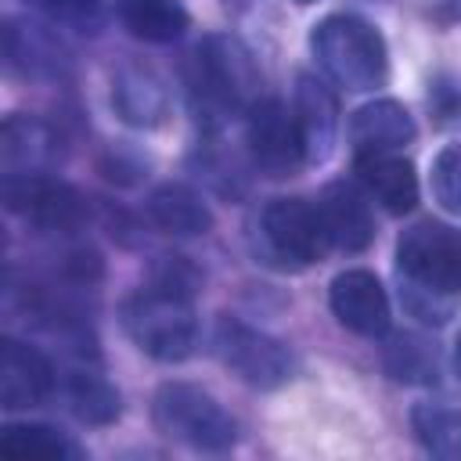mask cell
Wrapping results in <instances>:
<instances>
[{
  "mask_svg": "<svg viewBox=\"0 0 461 461\" xmlns=\"http://www.w3.org/2000/svg\"><path fill=\"white\" fill-rule=\"evenodd\" d=\"M353 169H357V184L385 212L403 216L418 205V173L400 151L396 155H353Z\"/></svg>",
  "mask_w": 461,
  "mask_h": 461,
  "instance_id": "15",
  "label": "cell"
},
{
  "mask_svg": "<svg viewBox=\"0 0 461 461\" xmlns=\"http://www.w3.org/2000/svg\"><path fill=\"white\" fill-rule=\"evenodd\" d=\"M187 94L198 122L205 126H223L227 119L245 115L259 101V68L252 50L230 32L205 36L187 65Z\"/></svg>",
  "mask_w": 461,
  "mask_h": 461,
  "instance_id": "2",
  "label": "cell"
},
{
  "mask_svg": "<svg viewBox=\"0 0 461 461\" xmlns=\"http://www.w3.org/2000/svg\"><path fill=\"white\" fill-rule=\"evenodd\" d=\"M58 158V133L32 115H7L0 126V166L7 173H47Z\"/></svg>",
  "mask_w": 461,
  "mask_h": 461,
  "instance_id": "17",
  "label": "cell"
},
{
  "mask_svg": "<svg viewBox=\"0 0 461 461\" xmlns=\"http://www.w3.org/2000/svg\"><path fill=\"white\" fill-rule=\"evenodd\" d=\"M429 180H432L436 202H439L447 212L461 216V140H457V144H447V148L432 158Z\"/></svg>",
  "mask_w": 461,
  "mask_h": 461,
  "instance_id": "26",
  "label": "cell"
},
{
  "mask_svg": "<svg viewBox=\"0 0 461 461\" xmlns=\"http://www.w3.org/2000/svg\"><path fill=\"white\" fill-rule=\"evenodd\" d=\"M68 411L86 425H112L119 418V393L97 371H72L65 382Z\"/></svg>",
  "mask_w": 461,
  "mask_h": 461,
  "instance_id": "24",
  "label": "cell"
},
{
  "mask_svg": "<svg viewBox=\"0 0 461 461\" xmlns=\"http://www.w3.org/2000/svg\"><path fill=\"white\" fill-rule=\"evenodd\" d=\"M0 457L4 461H65V457H79V447L50 425L11 421L0 429Z\"/></svg>",
  "mask_w": 461,
  "mask_h": 461,
  "instance_id": "23",
  "label": "cell"
},
{
  "mask_svg": "<svg viewBox=\"0 0 461 461\" xmlns=\"http://www.w3.org/2000/svg\"><path fill=\"white\" fill-rule=\"evenodd\" d=\"M310 50L321 72L349 94H367L389 76L385 40L360 14H328L317 22L310 32Z\"/></svg>",
  "mask_w": 461,
  "mask_h": 461,
  "instance_id": "4",
  "label": "cell"
},
{
  "mask_svg": "<svg viewBox=\"0 0 461 461\" xmlns=\"http://www.w3.org/2000/svg\"><path fill=\"white\" fill-rule=\"evenodd\" d=\"M115 14L122 29L144 43H173L191 25L180 0H115Z\"/></svg>",
  "mask_w": 461,
  "mask_h": 461,
  "instance_id": "22",
  "label": "cell"
},
{
  "mask_svg": "<svg viewBox=\"0 0 461 461\" xmlns=\"http://www.w3.org/2000/svg\"><path fill=\"white\" fill-rule=\"evenodd\" d=\"M414 439L443 461H461V400L454 396H429L411 411Z\"/></svg>",
  "mask_w": 461,
  "mask_h": 461,
  "instance_id": "20",
  "label": "cell"
},
{
  "mask_svg": "<svg viewBox=\"0 0 461 461\" xmlns=\"http://www.w3.org/2000/svg\"><path fill=\"white\" fill-rule=\"evenodd\" d=\"M317 209L328 230L331 249L339 252H364L375 241V216L367 191L353 180H331L317 194Z\"/></svg>",
  "mask_w": 461,
  "mask_h": 461,
  "instance_id": "12",
  "label": "cell"
},
{
  "mask_svg": "<svg viewBox=\"0 0 461 461\" xmlns=\"http://www.w3.org/2000/svg\"><path fill=\"white\" fill-rule=\"evenodd\" d=\"M299 130H303V144H306V162H328L335 151V137H339V101L335 90L303 72L295 79V104H292Z\"/></svg>",
  "mask_w": 461,
  "mask_h": 461,
  "instance_id": "14",
  "label": "cell"
},
{
  "mask_svg": "<svg viewBox=\"0 0 461 461\" xmlns=\"http://www.w3.org/2000/svg\"><path fill=\"white\" fill-rule=\"evenodd\" d=\"M400 303L421 324H447L461 306V230L418 220L396 241Z\"/></svg>",
  "mask_w": 461,
  "mask_h": 461,
  "instance_id": "1",
  "label": "cell"
},
{
  "mask_svg": "<svg viewBox=\"0 0 461 461\" xmlns=\"http://www.w3.org/2000/svg\"><path fill=\"white\" fill-rule=\"evenodd\" d=\"M112 104H115L119 119L130 126H158L169 112V94H166V83L158 79V72H151L148 65H126L115 76Z\"/></svg>",
  "mask_w": 461,
  "mask_h": 461,
  "instance_id": "19",
  "label": "cell"
},
{
  "mask_svg": "<svg viewBox=\"0 0 461 461\" xmlns=\"http://www.w3.org/2000/svg\"><path fill=\"white\" fill-rule=\"evenodd\" d=\"M151 421L166 439L194 454H227L238 443V421L216 403V396L191 382L158 385L151 396Z\"/></svg>",
  "mask_w": 461,
  "mask_h": 461,
  "instance_id": "5",
  "label": "cell"
},
{
  "mask_svg": "<svg viewBox=\"0 0 461 461\" xmlns=\"http://www.w3.org/2000/svg\"><path fill=\"white\" fill-rule=\"evenodd\" d=\"M328 303L353 335L382 339L389 331V295L371 270H342L328 288Z\"/></svg>",
  "mask_w": 461,
  "mask_h": 461,
  "instance_id": "11",
  "label": "cell"
},
{
  "mask_svg": "<svg viewBox=\"0 0 461 461\" xmlns=\"http://www.w3.org/2000/svg\"><path fill=\"white\" fill-rule=\"evenodd\" d=\"M295 4H313V0H295Z\"/></svg>",
  "mask_w": 461,
  "mask_h": 461,
  "instance_id": "29",
  "label": "cell"
},
{
  "mask_svg": "<svg viewBox=\"0 0 461 461\" xmlns=\"http://www.w3.org/2000/svg\"><path fill=\"white\" fill-rule=\"evenodd\" d=\"M454 367H457V378H461V331L454 339Z\"/></svg>",
  "mask_w": 461,
  "mask_h": 461,
  "instance_id": "28",
  "label": "cell"
},
{
  "mask_svg": "<svg viewBox=\"0 0 461 461\" xmlns=\"http://www.w3.org/2000/svg\"><path fill=\"white\" fill-rule=\"evenodd\" d=\"M4 205L11 216L25 220L43 234H76L90 216L86 198L72 184L47 173H7Z\"/></svg>",
  "mask_w": 461,
  "mask_h": 461,
  "instance_id": "8",
  "label": "cell"
},
{
  "mask_svg": "<svg viewBox=\"0 0 461 461\" xmlns=\"http://www.w3.org/2000/svg\"><path fill=\"white\" fill-rule=\"evenodd\" d=\"M382 367L393 382L432 385L443 371V360H439V346L421 331H393L382 346Z\"/></svg>",
  "mask_w": 461,
  "mask_h": 461,
  "instance_id": "21",
  "label": "cell"
},
{
  "mask_svg": "<svg viewBox=\"0 0 461 461\" xmlns=\"http://www.w3.org/2000/svg\"><path fill=\"white\" fill-rule=\"evenodd\" d=\"M54 25L76 29V32H101L104 25V0H32Z\"/></svg>",
  "mask_w": 461,
  "mask_h": 461,
  "instance_id": "25",
  "label": "cell"
},
{
  "mask_svg": "<svg viewBox=\"0 0 461 461\" xmlns=\"http://www.w3.org/2000/svg\"><path fill=\"white\" fill-rule=\"evenodd\" d=\"M144 212H148L151 227L169 238H198V234L212 230V212L191 184H176V180L158 184L148 194Z\"/></svg>",
  "mask_w": 461,
  "mask_h": 461,
  "instance_id": "16",
  "label": "cell"
},
{
  "mask_svg": "<svg viewBox=\"0 0 461 461\" xmlns=\"http://www.w3.org/2000/svg\"><path fill=\"white\" fill-rule=\"evenodd\" d=\"M212 353L220 357L223 367H230L252 389H277V385L292 382V375H295L292 349L281 339H274V335H267V331H259L238 317L216 321Z\"/></svg>",
  "mask_w": 461,
  "mask_h": 461,
  "instance_id": "7",
  "label": "cell"
},
{
  "mask_svg": "<svg viewBox=\"0 0 461 461\" xmlns=\"http://www.w3.org/2000/svg\"><path fill=\"white\" fill-rule=\"evenodd\" d=\"M119 321L130 342L162 364L187 360L198 346L194 292L173 288L155 277L119 306Z\"/></svg>",
  "mask_w": 461,
  "mask_h": 461,
  "instance_id": "3",
  "label": "cell"
},
{
  "mask_svg": "<svg viewBox=\"0 0 461 461\" xmlns=\"http://www.w3.org/2000/svg\"><path fill=\"white\" fill-rule=\"evenodd\" d=\"M245 144H249L252 166L274 180L295 176L306 166V144H303L299 119L277 97H259L245 112Z\"/></svg>",
  "mask_w": 461,
  "mask_h": 461,
  "instance_id": "9",
  "label": "cell"
},
{
  "mask_svg": "<svg viewBox=\"0 0 461 461\" xmlns=\"http://www.w3.org/2000/svg\"><path fill=\"white\" fill-rule=\"evenodd\" d=\"M259 249L267 263L281 270H303L324 259L331 249L317 202L306 198H270L259 212Z\"/></svg>",
  "mask_w": 461,
  "mask_h": 461,
  "instance_id": "6",
  "label": "cell"
},
{
  "mask_svg": "<svg viewBox=\"0 0 461 461\" xmlns=\"http://www.w3.org/2000/svg\"><path fill=\"white\" fill-rule=\"evenodd\" d=\"M54 385H58L54 367L36 346L11 335L0 339V407L4 411L40 407L50 400Z\"/></svg>",
  "mask_w": 461,
  "mask_h": 461,
  "instance_id": "10",
  "label": "cell"
},
{
  "mask_svg": "<svg viewBox=\"0 0 461 461\" xmlns=\"http://www.w3.org/2000/svg\"><path fill=\"white\" fill-rule=\"evenodd\" d=\"M414 137H418L414 115L393 97L367 101L349 115L353 155H396L407 144H414Z\"/></svg>",
  "mask_w": 461,
  "mask_h": 461,
  "instance_id": "13",
  "label": "cell"
},
{
  "mask_svg": "<svg viewBox=\"0 0 461 461\" xmlns=\"http://www.w3.org/2000/svg\"><path fill=\"white\" fill-rule=\"evenodd\" d=\"M4 54H7V68L18 72V76H32V79H43V76H58L61 72V43L50 36L47 25L40 22H29V18H7L4 25Z\"/></svg>",
  "mask_w": 461,
  "mask_h": 461,
  "instance_id": "18",
  "label": "cell"
},
{
  "mask_svg": "<svg viewBox=\"0 0 461 461\" xmlns=\"http://www.w3.org/2000/svg\"><path fill=\"white\" fill-rule=\"evenodd\" d=\"M429 108L443 130H461V79L436 76L429 86Z\"/></svg>",
  "mask_w": 461,
  "mask_h": 461,
  "instance_id": "27",
  "label": "cell"
}]
</instances>
